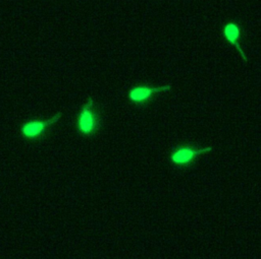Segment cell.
Listing matches in <instances>:
<instances>
[{"instance_id": "obj_3", "label": "cell", "mask_w": 261, "mask_h": 259, "mask_svg": "<svg viewBox=\"0 0 261 259\" xmlns=\"http://www.w3.org/2000/svg\"><path fill=\"white\" fill-rule=\"evenodd\" d=\"M172 88L171 84H166V85H159V86H154V85H148V84H139L135 85L129 88L127 92L128 100L135 104V105H143L150 100L153 99L154 95L161 93V92H166L169 91Z\"/></svg>"}, {"instance_id": "obj_5", "label": "cell", "mask_w": 261, "mask_h": 259, "mask_svg": "<svg viewBox=\"0 0 261 259\" xmlns=\"http://www.w3.org/2000/svg\"><path fill=\"white\" fill-rule=\"evenodd\" d=\"M243 35L242 25L236 21H227L222 26V36L224 40L231 46H233L241 54L245 63H248L247 56L241 47V39Z\"/></svg>"}, {"instance_id": "obj_1", "label": "cell", "mask_w": 261, "mask_h": 259, "mask_svg": "<svg viewBox=\"0 0 261 259\" xmlns=\"http://www.w3.org/2000/svg\"><path fill=\"white\" fill-rule=\"evenodd\" d=\"M212 146H197L194 144L186 143L175 146L169 156L170 161L177 167H188L192 165L201 155L211 151Z\"/></svg>"}, {"instance_id": "obj_2", "label": "cell", "mask_w": 261, "mask_h": 259, "mask_svg": "<svg viewBox=\"0 0 261 259\" xmlns=\"http://www.w3.org/2000/svg\"><path fill=\"white\" fill-rule=\"evenodd\" d=\"M99 118L95 109V103L89 99L80 110L76 117V130L84 136L95 134L99 128Z\"/></svg>"}, {"instance_id": "obj_4", "label": "cell", "mask_w": 261, "mask_h": 259, "mask_svg": "<svg viewBox=\"0 0 261 259\" xmlns=\"http://www.w3.org/2000/svg\"><path fill=\"white\" fill-rule=\"evenodd\" d=\"M62 117L61 113L54 115L46 120H30L24 122L20 127L21 136L27 139H38L44 135L48 128L56 124Z\"/></svg>"}]
</instances>
